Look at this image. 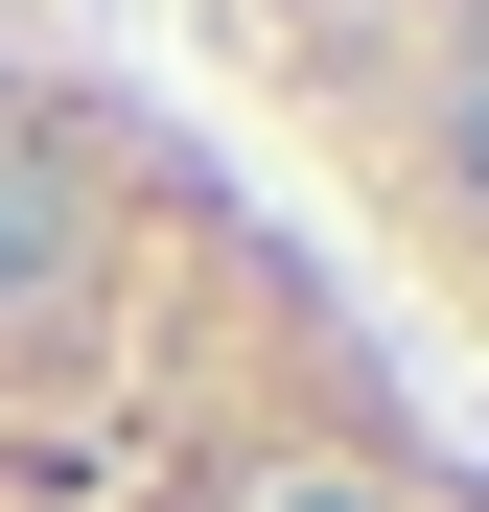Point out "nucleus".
Here are the masks:
<instances>
[{"label":"nucleus","mask_w":489,"mask_h":512,"mask_svg":"<svg viewBox=\"0 0 489 512\" xmlns=\"http://www.w3.org/2000/svg\"><path fill=\"white\" fill-rule=\"evenodd\" d=\"M0 512H489V443L210 117L0 24Z\"/></svg>","instance_id":"f257e3e1"}]
</instances>
